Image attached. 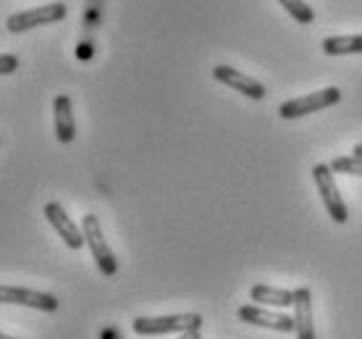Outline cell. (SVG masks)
I'll list each match as a JSON object with an SVG mask.
<instances>
[{"mask_svg": "<svg viewBox=\"0 0 362 339\" xmlns=\"http://www.w3.org/2000/svg\"><path fill=\"white\" fill-rule=\"evenodd\" d=\"M239 321L245 323H252V326H263V329H273V331H284V334H289L294 331V316H286V313H273L268 311L265 305H242L239 311Z\"/></svg>", "mask_w": 362, "mask_h": 339, "instance_id": "cell-7", "label": "cell"}, {"mask_svg": "<svg viewBox=\"0 0 362 339\" xmlns=\"http://www.w3.org/2000/svg\"><path fill=\"white\" fill-rule=\"evenodd\" d=\"M331 171L334 174H349V176H362V158L357 156H341L331 161Z\"/></svg>", "mask_w": 362, "mask_h": 339, "instance_id": "cell-15", "label": "cell"}, {"mask_svg": "<svg viewBox=\"0 0 362 339\" xmlns=\"http://www.w3.org/2000/svg\"><path fill=\"white\" fill-rule=\"evenodd\" d=\"M250 300H252L255 305H265V308H291V305H294V289L255 285L252 289H250Z\"/></svg>", "mask_w": 362, "mask_h": 339, "instance_id": "cell-12", "label": "cell"}, {"mask_svg": "<svg viewBox=\"0 0 362 339\" xmlns=\"http://www.w3.org/2000/svg\"><path fill=\"white\" fill-rule=\"evenodd\" d=\"M279 3L289 11V16L297 18V24H305V27H308V24L315 21V11L310 8L305 0H279Z\"/></svg>", "mask_w": 362, "mask_h": 339, "instance_id": "cell-14", "label": "cell"}, {"mask_svg": "<svg viewBox=\"0 0 362 339\" xmlns=\"http://www.w3.org/2000/svg\"><path fill=\"white\" fill-rule=\"evenodd\" d=\"M0 339H13V337H8V334H0Z\"/></svg>", "mask_w": 362, "mask_h": 339, "instance_id": "cell-20", "label": "cell"}, {"mask_svg": "<svg viewBox=\"0 0 362 339\" xmlns=\"http://www.w3.org/2000/svg\"><path fill=\"white\" fill-rule=\"evenodd\" d=\"M100 339H121L116 329H103L100 331Z\"/></svg>", "mask_w": 362, "mask_h": 339, "instance_id": "cell-17", "label": "cell"}, {"mask_svg": "<svg viewBox=\"0 0 362 339\" xmlns=\"http://www.w3.org/2000/svg\"><path fill=\"white\" fill-rule=\"evenodd\" d=\"M313 179H315V184H317V193H320V197H323V205H326L328 216H331L336 224H346V219H349V211H346L344 197H341L339 187H336V179H334L331 166H328V163H315V166H313Z\"/></svg>", "mask_w": 362, "mask_h": 339, "instance_id": "cell-3", "label": "cell"}, {"mask_svg": "<svg viewBox=\"0 0 362 339\" xmlns=\"http://www.w3.org/2000/svg\"><path fill=\"white\" fill-rule=\"evenodd\" d=\"M53 113H55V137L58 142H74L76 137V124H74V110H71V98L69 95H58L53 100Z\"/></svg>", "mask_w": 362, "mask_h": 339, "instance_id": "cell-11", "label": "cell"}, {"mask_svg": "<svg viewBox=\"0 0 362 339\" xmlns=\"http://www.w3.org/2000/svg\"><path fill=\"white\" fill-rule=\"evenodd\" d=\"M45 219L50 221V226H53L58 234H61V239H64L66 245L71 250H82L84 245V231L76 226L71 221V216L64 211V205L61 202H47L45 205Z\"/></svg>", "mask_w": 362, "mask_h": 339, "instance_id": "cell-8", "label": "cell"}, {"mask_svg": "<svg viewBox=\"0 0 362 339\" xmlns=\"http://www.w3.org/2000/svg\"><path fill=\"white\" fill-rule=\"evenodd\" d=\"M82 231H84V242H87V248H90L92 258H95V263H98V268H100V274L116 276V271H118L116 255H113V250L108 248L105 234H103V226H100V219L95 213H87L82 219Z\"/></svg>", "mask_w": 362, "mask_h": 339, "instance_id": "cell-2", "label": "cell"}, {"mask_svg": "<svg viewBox=\"0 0 362 339\" xmlns=\"http://www.w3.org/2000/svg\"><path fill=\"white\" fill-rule=\"evenodd\" d=\"M341 100V90L339 87H326V90L310 92L305 98H294V100H286L279 105V116L281 119H299V116H308V113H315V110L331 108Z\"/></svg>", "mask_w": 362, "mask_h": 339, "instance_id": "cell-4", "label": "cell"}, {"mask_svg": "<svg viewBox=\"0 0 362 339\" xmlns=\"http://www.w3.org/2000/svg\"><path fill=\"white\" fill-rule=\"evenodd\" d=\"M294 331H297V339H317L315 321H313V292H310V287L294 289Z\"/></svg>", "mask_w": 362, "mask_h": 339, "instance_id": "cell-10", "label": "cell"}, {"mask_svg": "<svg viewBox=\"0 0 362 339\" xmlns=\"http://www.w3.org/2000/svg\"><path fill=\"white\" fill-rule=\"evenodd\" d=\"M18 69V55L13 53H0V76L13 74Z\"/></svg>", "mask_w": 362, "mask_h": 339, "instance_id": "cell-16", "label": "cell"}, {"mask_svg": "<svg viewBox=\"0 0 362 339\" xmlns=\"http://www.w3.org/2000/svg\"><path fill=\"white\" fill-rule=\"evenodd\" d=\"M61 18H66L64 3H47V6H40V8L13 13L8 18V29L18 35V32H29V29L42 27V24H53V21H61Z\"/></svg>", "mask_w": 362, "mask_h": 339, "instance_id": "cell-6", "label": "cell"}, {"mask_svg": "<svg viewBox=\"0 0 362 339\" xmlns=\"http://www.w3.org/2000/svg\"><path fill=\"white\" fill-rule=\"evenodd\" d=\"M0 303L24 305V308H35V311H47V313H55L61 308V300L55 294L24 289V287H6V285H0Z\"/></svg>", "mask_w": 362, "mask_h": 339, "instance_id": "cell-5", "label": "cell"}, {"mask_svg": "<svg viewBox=\"0 0 362 339\" xmlns=\"http://www.w3.org/2000/svg\"><path fill=\"white\" fill-rule=\"evenodd\" d=\"M213 76H216L218 82H223L226 87H231V90L242 92V95H247V98H252V100H263L265 98V87L257 79H252V76H247V74H242L239 69H231V66H216L213 69Z\"/></svg>", "mask_w": 362, "mask_h": 339, "instance_id": "cell-9", "label": "cell"}, {"mask_svg": "<svg viewBox=\"0 0 362 339\" xmlns=\"http://www.w3.org/2000/svg\"><path fill=\"white\" fill-rule=\"evenodd\" d=\"M323 53H326V55H354V53H362V35L326 37V40H323Z\"/></svg>", "mask_w": 362, "mask_h": 339, "instance_id": "cell-13", "label": "cell"}, {"mask_svg": "<svg viewBox=\"0 0 362 339\" xmlns=\"http://www.w3.org/2000/svg\"><path fill=\"white\" fill-rule=\"evenodd\" d=\"M352 153H354L357 158H362V142H357V145L352 147Z\"/></svg>", "mask_w": 362, "mask_h": 339, "instance_id": "cell-19", "label": "cell"}, {"mask_svg": "<svg viewBox=\"0 0 362 339\" xmlns=\"http://www.w3.org/2000/svg\"><path fill=\"white\" fill-rule=\"evenodd\" d=\"M132 329L142 337H158V334H173V331H192V329H202V316L199 313H181V316H155V318H147V316H139L134 318Z\"/></svg>", "mask_w": 362, "mask_h": 339, "instance_id": "cell-1", "label": "cell"}, {"mask_svg": "<svg viewBox=\"0 0 362 339\" xmlns=\"http://www.w3.org/2000/svg\"><path fill=\"white\" fill-rule=\"evenodd\" d=\"M179 339H202V334H199V329H192V331H184Z\"/></svg>", "mask_w": 362, "mask_h": 339, "instance_id": "cell-18", "label": "cell"}]
</instances>
